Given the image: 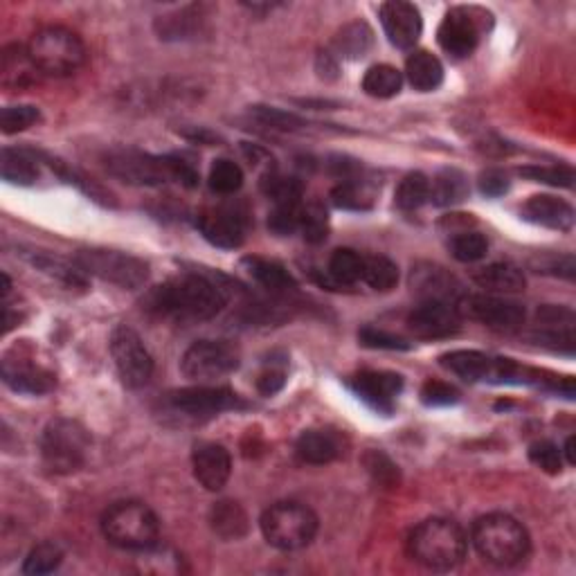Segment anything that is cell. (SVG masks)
Instances as JSON below:
<instances>
[{"instance_id": "d6986e66", "label": "cell", "mask_w": 576, "mask_h": 576, "mask_svg": "<svg viewBox=\"0 0 576 576\" xmlns=\"http://www.w3.org/2000/svg\"><path fill=\"white\" fill-rule=\"evenodd\" d=\"M192 466L198 484L205 486L207 491H221L232 473L230 453L214 441H201L194 446Z\"/></svg>"}, {"instance_id": "5bb4252c", "label": "cell", "mask_w": 576, "mask_h": 576, "mask_svg": "<svg viewBox=\"0 0 576 576\" xmlns=\"http://www.w3.org/2000/svg\"><path fill=\"white\" fill-rule=\"evenodd\" d=\"M171 405L180 412L192 414V417H210V414L246 408V403L241 401V396L237 392L228 390V387H210V385L185 387V390L174 392L171 394Z\"/></svg>"}, {"instance_id": "b9f144b4", "label": "cell", "mask_w": 576, "mask_h": 576, "mask_svg": "<svg viewBox=\"0 0 576 576\" xmlns=\"http://www.w3.org/2000/svg\"><path fill=\"white\" fill-rule=\"evenodd\" d=\"M210 187H212V192L216 194H223V196H228V194H234V192H239L241 185H243V171L241 167L237 165V162H232V160H216L212 169H210Z\"/></svg>"}, {"instance_id": "52a82bcc", "label": "cell", "mask_w": 576, "mask_h": 576, "mask_svg": "<svg viewBox=\"0 0 576 576\" xmlns=\"http://www.w3.org/2000/svg\"><path fill=\"white\" fill-rule=\"evenodd\" d=\"M90 446L88 430L79 421L59 417L50 421L41 437L43 466L54 475H70L86 462Z\"/></svg>"}, {"instance_id": "ffe728a7", "label": "cell", "mask_w": 576, "mask_h": 576, "mask_svg": "<svg viewBox=\"0 0 576 576\" xmlns=\"http://www.w3.org/2000/svg\"><path fill=\"white\" fill-rule=\"evenodd\" d=\"M347 450V439L340 435L338 430H306L300 435L295 444V453L302 459L304 464L313 466H324L331 464L345 455Z\"/></svg>"}, {"instance_id": "603a6c76", "label": "cell", "mask_w": 576, "mask_h": 576, "mask_svg": "<svg viewBox=\"0 0 576 576\" xmlns=\"http://www.w3.org/2000/svg\"><path fill=\"white\" fill-rule=\"evenodd\" d=\"M41 70L34 66L30 52L23 45H9L0 54V84L7 90H23L39 81Z\"/></svg>"}, {"instance_id": "484cf974", "label": "cell", "mask_w": 576, "mask_h": 576, "mask_svg": "<svg viewBox=\"0 0 576 576\" xmlns=\"http://www.w3.org/2000/svg\"><path fill=\"white\" fill-rule=\"evenodd\" d=\"M0 174L12 185H34L41 176L39 156L25 149H3Z\"/></svg>"}, {"instance_id": "1f68e13d", "label": "cell", "mask_w": 576, "mask_h": 576, "mask_svg": "<svg viewBox=\"0 0 576 576\" xmlns=\"http://www.w3.org/2000/svg\"><path fill=\"white\" fill-rule=\"evenodd\" d=\"M401 86H403L401 72L392 66H385V63L369 68L363 79V90L369 97L376 99H390L394 95H399Z\"/></svg>"}, {"instance_id": "7bdbcfd3", "label": "cell", "mask_w": 576, "mask_h": 576, "mask_svg": "<svg viewBox=\"0 0 576 576\" xmlns=\"http://www.w3.org/2000/svg\"><path fill=\"white\" fill-rule=\"evenodd\" d=\"M450 252L462 264H475L486 257L489 252V241L480 232H459L457 237L450 241Z\"/></svg>"}, {"instance_id": "44dd1931", "label": "cell", "mask_w": 576, "mask_h": 576, "mask_svg": "<svg viewBox=\"0 0 576 576\" xmlns=\"http://www.w3.org/2000/svg\"><path fill=\"white\" fill-rule=\"evenodd\" d=\"M354 392L381 412H392L394 399L403 390V378L392 372H363L351 381Z\"/></svg>"}, {"instance_id": "f5cc1de1", "label": "cell", "mask_w": 576, "mask_h": 576, "mask_svg": "<svg viewBox=\"0 0 576 576\" xmlns=\"http://www.w3.org/2000/svg\"><path fill=\"white\" fill-rule=\"evenodd\" d=\"M171 180H176L183 187H196L198 185V171L194 169L192 162H187L183 156H165Z\"/></svg>"}, {"instance_id": "9c48e42d", "label": "cell", "mask_w": 576, "mask_h": 576, "mask_svg": "<svg viewBox=\"0 0 576 576\" xmlns=\"http://www.w3.org/2000/svg\"><path fill=\"white\" fill-rule=\"evenodd\" d=\"M241 356L237 347L223 340H198L189 347L183 360H180V369L187 378L198 383L216 381L232 374L239 367Z\"/></svg>"}, {"instance_id": "f35d334b", "label": "cell", "mask_w": 576, "mask_h": 576, "mask_svg": "<svg viewBox=\"0 0 576 576\" xmlns=\"http://www.w3.org/2000/svg\"><path fill=\"white\" fill-rule=\"evenodd\" d=\"M63 561V549L57 543H41L36 545L30 554H27L25 563H23V572L25 574H34V576H41V574H50L57 570Z\"/></svg>"}, {"instance_id": "8992f818", "label": "cell", "mask_w": 576, "mask_h": 576, "mask_svg": "<svg viewBox=\"0 0 576 576\" xmlns=\"http://www.w3.org/2000/svg\"><path fill=\"white\" fill-rule=\"evenodd\" d=\"M261 534L270 547L297 552L313 543L318 534V516L300 502H277L261 516Z\"/></svg>"}, {"instance_id": "7402d4cb", "label": "cell", "mask_w": 576, "mask_h": 576, "mask_svg": "<svg viewBox=\"0 0 576 576\" xmlns=\"http://www.w3.org/2000/svg\"><path fill=\"white\" fill-rule=\"evenodd\" d=\"M522 216H525V219L531 223L543 225V228L558 230V232L572 230L574 219H576L574 207L570 203L563 201V198H556L549 194L531 196L529 201L522 205Z\"/></svg>"}, {"instance_id": "f6af8a7d", "label": "cell", "mask_w": 576, "mask_h": 576, "mask_svg": "<svg viewBox=\"0 0 576 576\" xmlns=\"http://www.w3.org/2000/svg\"><path fill=\"white\" fill-rule=\"evenodd\" d=\"M250 115L255 117L257 122L268 126V129H277V131H297L306 124L300 115H295L291 111H282V108H275V106H252Z\"/></svg>"}, {"instance_id": "d6a6232c", "label": "cell", "mask_w": 576, "mask_h": 576, "mask_svg": "<svg viewBox=\"0 0 576 576\" xmlns=\"http://www.w3.org/2000/svg\"><path fill=\"white\" fill-rule=\"evenodd\" d=\"M365 270V257H360L356 250L351 248H340L331 255L329 259V277L336 284L351 286L363 279Z\"/></svg>"}, {"instance_id": "60d3db41", "label": "cell", "mask_w": 576, "mask_h": 576, "mask_svg": "<svg viewBox=\"0 0 576 576\" xmlns=\"http://www.w3.org/2000/svg\"><path fill=\"white\" fill-rule=\"evenodd\" d=\"M300 232L309 243H322L329 237V216L318 201L302 205Z\"/></svg>"}, {"instance_id": "11a10c76", "label": "cell", "mask_w": 576, "mask_h": 576, "mask_svg": "<svg viewBox=\"0 0 576 576\" xmlns=\"http://www.w3.org/2000/svg\"><path fill=\"white\" fill-rule=\"evenodd\" d=\"M286 385V374L282 369H266L264 374L257 378V390L264 396L277 394Z\"/></svg>"}, {"instance_id": "681fc988", "label": "cell", "mask_w": 576, "mask_h": 576, "mask_svg": "<svg viewBox=\"0 0 576 576\" xmlns=\"http://www.w3.org/2000/svg\"><path fill=\"white\" fill-rule=\"evenodd\" d=\"M363 462L378 484L394 486L396 482H399V468L392 464V459L387 455L378 453V450H369Z\"/></svg>"}, {"instance_id": "4fadbf2b", "label": "cell", "mask_w": 576, "mask_h": 576, "mask_svg": "<svg viewBox=\"0 0 576 576\" xmlns=\"http://www.w3.org/2000/svg\"><path fill=\"white\" fill-rule=\"evenodd\" d=\"M480 32L482 30L480 25H477L475 9L453 7L439 25L437 41L441 50L450 54L453 59H466L471 57L477 43H480Z\"/></svg>"}, {"instance_id": "4dcf8cb0", "label": "cell", "mask_w": 576, "mask_h": 576, "mask_svg": "<svg viewBox=\"0 0 576 576\" xmlns=\"http://www.w3.org/2000/svg\"><path fill=\"white\" fill-rule=\"evenodd\" d=\"M372 45H374V32L372 27L363 21L345 25L336 34V39H333V50H336V54L342 59L365 57Z\"/></svg>"}, {"instance_id": "7a4b0ae2", "label": "cell", "mask_w": 576, "mask_h": 576, "mask_svg": "<svg viewBox=\"0 0 576 576\" xmlns=\"http://www.w3.org/2000/svg\"><path fill=\"white\" fill-rule=\"evenodd\" d=\"M468 540L464 531L446 518H430L412 529L408 552L419 565L432 572H448L462 565Z\"/></svg>"}, {"instance_id": "cb8c5ba5", "label": "cell", "mask_w": 576, "mask_h": 576, "mask_svg": "<svg viewBox=\"0 0 576 576\" xmlns=\"http://www.w3.org/2000/svg\"><path fill=\"white\" fill-rule=\"evenodd\" d=\"M210 527L223 540H241L248 536L250 518L239 502L223 500L210 509Z\"/></svg>"}, {"instance_id": "816d5d0a", "label": "cell", "mask_w": 576, "mask_h": 576, "mask_svg": "<svg viewBox=\"0 0 576 576\" xmlns=\"http://www.w3.org/2000/svg\"><path fill=\"white\" fill-rule=\"evenodd\" d=\"M421 401L426 405H450L459 401V392L444 381H428L421 387Z\"/></svg>"}, {"instance_id": "277c9868", "label": "cell", "mask_w": 576, "mask_h": 576, "mask_svg": "<svg viewBox=\"0 0 576 576\" xmlns=\"http://www.w3.org/2000/svg\"><path fill=\"white\" fill-rule=\"evenodd\" d=\"M27 52L41 75L52 77L75 75L88 59L86 43L81 41V36L61 25H48L34 32L27 43Z\"/></svg>"}, {"instance_id": "ab89813d", "label": "cell", "mask_w": 576, "mask_h": 576, "mask_svg": "<svg viewBox=\"0 0 576 576\" xmlns=\"http://www.w3.org/2000/svg\"><path fill=\"white\" fill-rule=\"evenodd\" d=\"M331 201L342 210H367L372 205V194L356 178H347L331 189Z\"/></svg>"}, {"instance_id": "7dc6e473", "label": "cell", "mask_w": 576, "mask_h": 576, "mask_svg": "<svg viewBox=\"0 0 576 576\" xmlns=\"http://www.w3.org/2000/svg\"><path fill=\"white\" fill-rule=\"evenodd\" d=\"M529 459L531 464L549 475L561 473L563 468V450H558V446L552 444V441H536V444H531Z\"/></svg>"}, {"instance_id": "9f6ffc18", "label": "cell", "mask_w": 576, "mask_h": 576, "mask_svg": "<svg viewBox=\"0 0 576 576\" xmlns=\"http://www.w3.org/2000/svg\"><path fill=\"white\" fill-rule=\"evenodd\" d=\"M574 444H576V437L572 435V437H567V441H565V459H567V464L570 466H574V462H576V457H574Z\"/></svg>"}, {"instance_id": "8d00e7d4", "label": "cell", "mask_w": 576, "mask_h": 576, "mask_svg": "<svg viewBox=\"0 0 576 576\" xmlns=\"http://www.w3.org/2000/svg\"><path fill=\"white\" fill-rule=\"evenodd\" d=\"M198 27H201V16L194 12V7L183 9L174 16H160L156 21L160 39H189Z\"/></svg>"}, {"instance_id": "83f0119b", "label": "cell", "mask_w": 576, "mask_h": 576, "mask_svg": "<svg viewBox=\"0 0 576 576\" xmlns=\"http://www.w3.org/2000/svg\"><path fill=\"white\" fill-rule=\"evenodd\" d=\"M405 75H408V81L414 90L430 93V90H437L441 81H444V66H441V61L435 54L419 50L405 63Z\"/></svg>"}, {"instance_id": "ac0fdd59", "label": "cell", "mask_w": 576, "mask_h": 576, "mask_svg": "<svg viewBox=\"0 0 576 576\" xmlns=\"http://www.w3.org/2000/svg\"><path fill=\"white\" fill-rule=\"evenodd\" d=\"M196 225L212 246L223 250L239 248L243 239H246L243 219L237 212L230 210V207H212V210H203L198 214Z\"/></svg>"}, {"instance_id": "c3c4849f", "label": "cell", "mask_w": 576, "mask_h": 576, "mask_svg": "<svg viewBox=\"0 0 576 576\" xmlns=\"http://www.w3.org/2000/svg\"><path fill=\"white\" fill-rule=\"evenodd\" d=\"M518 174L534 180V183H545L554 187L570 189L574 185V171L570 167H522Z\"/></svg>"}, {"instance_id": "30bf717a", "label": "cell", "mask_w": 576, "mask_h": 576, "mask_svg": "<svg viewBox=\"0 0 576 576\" xmlns=\"http://www.w3.org/2000/svg\"><path fill=\"white\" fill-rule=\"evenodd\" d=\"M111 354L122 383L138 390L149 383L153 374V358L142 338L131 327H117L111 336Z\"/></svg>"}, {"instance_id": "d4e9b609", "label": "cell", "mask_w": 576, "mask_h": 576, "mask_svg": "<svg viewBox=\"0 0 576 576\" xmlns=\"http://www.w3.org/2000/svg\"><path fill=\"white\" fill-rule=\"evenodd\" d=\"M439 360L448 372L464 378V381L468 383H480V381H489L491 378L493 358L482 354V351L457 349V351H450V354H444Z\"/></svg>"}, {"instance_id": "ba28073f", "label": "cell", "mask_w": 576, "mask_h": 576, "mask_svg": "<svg viewBox=\"0 0 576 576\" xmlns=\"http://www.w3.org/2000/svg\"><path fill=\"white\" fill-rule=\"evenodd\" d=\"M77 266L86 275H95L120 288H140L149 279V264L129 252L108 248H86L77 252Z\"/></svg>"}, {"instance_id": "ee69618b", "label": "cell", "mask_w": 576, "mask_h": 576, "mask_svg": "<svg viewBox=\"0 0 576 576\" xmlns=\"http://www.w3.org/2000/svg\"><path fill=\"white\" fill-rule=\"evenodd\" d=\"M36 122H41V111L32 104H18V106H5L0 111V129L5 135L21 133L30 129Z\"/></svg>"}, {"instance_id": "db71d44e", "label": "cell", "mask_w": 576, "mask_h": 576, "mask_svg": "<svg viewBox=\"0 0 576 576\" xmlns=\"http://www.w3.org/2000/svg\"><path fill=\"white\" fill-rule=\"evenodd\" d=\"M509 185H511L509 176L500 169H486L484 174L480 176V189H482L484 196L498 198V196L509 192Z\"/></svg>"}, {"instance_id": "8fae6325", "label": "cell", "mask_w": 576, "mask_h": 576, "mask_svg": "<svg viewBox=\"0 0 576 576\" xmlns=\"http://www.w3.org/2000/svg\"><path fill=\"white\" fill-rule=\"evenodd\" d=\"M106 169L129 185L158 187L171 180L167 158L138 149H117L106 156Z\"/></svg>"}, {"instance_id": "f1b7e54d", "label": "cell", "mask_w": 576, "mask_h": 576, "mask_svg": "<svg viewBox=\"0 0 576 576\" xmlns=\"http://www.w3.org/2000/svg\"><path fill=\"white\" fill-rule=\"evenodd\" d=\"M243 264H246L250 277L255 279L259 286L268 288V291L279 293V291H291V288H295V277L288 273L279 261L264 259V257H246L243 259Z\"/></svg>"}, {"instance_id": "bcb514c9", "label": "cell", "mask_w": 576, "mask_h": 576, "mask_svg": "<svg viewBox=\"0 0 576 576\" xmlns=\"http://www.w3.org/2000/svg\"><path fill=\"white\" fill-rule=\"evenodd\" d=\"M300 214L302 203H275L273 212L268 216L270 232L279 234V237H288V234L300 230Z\"/></svg>"}, {"instance_id": "f546056e", "label": "cell", "mask_w": 576, "mask_h": 576, "mask_svg": "<svg viewBox=\"0 0 576 576\" xmlns=\"http://www.w3.org/2000/svg\"><path fill=\"white\" fill-rule=\"evenodd\" d=\"M468 178L457 169H444L439 171L435 180L430 183V201L439 207L457 205L468 198Z\"/></svg>"}, {"instance_id": "4316f807", "label": "cell", "mask_w": 576, "mask_h": 576, "mask_svg": "<svg viewBox=\"0 0 576 576\" xmlns=\"http://www.w3.org/2000/svg\"><path fill=\"white\" fill-rule=\"evenodd\" d=\"M473 282L491 293H520L527 286L522 270L513 264H489L475 270Z\"/></svg>"}, {"instance_id": "3957f363", "label": "cell", "mask_w": 576, "mask_h": 576, "mask_svg": "<svg viewBox=\"0 0 576 576\" xmlns=\"http://www.w3.org/2000/svg\"><path fill=\"white\" fill-rule=\"evenodd\" d=\"M473 545L484 561L498 567H513L529 556L527 529L507 513H489L475 520Z\"/></svg>"}, {"instance_id": "2e32d148", "label": "cell", "mask_w": 576, "mask_h": 576, "mask_svg": "<svg viewBox=\"0 0 576 576\" xmlns=\"http://www.w3.org/2000/svg\"><path fill=\"white\" fill-rule=\"evenodd\" d=\"M0 374H3V381L7 387H12L14 392L21 394H45L54 390V385H57V378H54L50 369L34 363L30 358L12 354H7L3 358V363H0Z\"/></svg>"}, {"instance_id": "5b68a950", "label": "cell", "mask_w": 576, "mask_h": 576, "mask_svg": "<svg viewBox=\"0 0 576 576\" xmlns=\"http://www.w3.org/2000/svg\"><path fill=\"white\" fill-rule=\"evenodd\" d=\"M106 540L129 552H151L158 545L160 525L156 513L142 502H117L102 516Z\"/></svg>"}, {"instance_id": "9a60e30c", "label": "cell", "mask_w": 576, "mask_h": 576, "mask_svg": "<svg viewBox=\"0 0 576 576\" xmlns=\"http://www.w3.org/2000/svg\"><path fill=\"white\" fill-rule=\"evenodd\" d=\"M457 306L448 300H426L410 313L408 327L419 338H448L459 331Z\"/></svg>"}, {"instance_id": "e0dca14e", "label": "cell", "mask_w": 576, "mask_h": 576, "mask_svg": "<svg viewBox=\"0 0 576 576\" xmlns=\"http://www.w3.org/2000/svg\"><path fill=\"white\" fill-rule=\"evenodd\" d=\"M381 23L385 36L394 48L410 50L421 36V14L419 9L405 0H390L381 7Z\"/></svg>"}, {"instance_id": "e575fe53", "label": "cell", "mask_w": 576, "mask_h": 576, "mask_svg": "<svg viewBox=\"0 0 576 576\" xmlns=\"http://www.w3.org/2000/svg\"><path fill=\"white\" fill-rule=\"evenodd\" d=\"M396 205L401 207L405 212L419 210L421 205H426L430 201V180L428 176H423L421 171H414V174H408L401 185L396 187Z\"/></svg>"}, {"instance_id": "d590c367", "label": "cell", "mask_w": 576, "mask_h": 576, "mask_svg": "<svg viewBox=\"0 0 576 576\" xmlns=\"http://www.w3.org/2000/svg\"><path fill=\"white\" fill-rule=\"evenodd\" d=\"M27 259L32 261V266L43 270V273L61 279L63 284L86 286V273L77 266V261H75V266H70L68 261H63L54 255H48V252H34V255H30Z\"/></svg>"}, {"instance_id": "74e56055", "label": "cell", "mask_w": 576, "mask_h": 576, "mask_svg": "<svg viewBox=\"0 0 576 576\" xmlns=\"http://www.w3.org/2000/svg\"><path fill=\"white\" fill-rule=\"evenodd\" d=\"M261 192L268 198H273V203H302L300 180L279 176L277 171H268V174L261 178Z\"/></svg>"}, {"instance_id": "f907efd6", "label": "cell", "mask_w": 576, "mask_h": 576, "mask_svg": "<svg viewBox=\"0 0 576 576\" xmlns=\"http://www.w3.org/2000/svg\"><path fill=\"white\" fill-rule=\"evenodd\" d=\"M358 338L369 349H390V351L410 349V345L403 338L394 336V333H387L383 329H374V327H365L358 333Z\"/></svg>"}, {"instance_id": "7c38bea8", "label": "cell", "mask_w": 576, "mask_h": 576, "mask_svg": "<svg viewBox=\"0 0 576 576\" xmlns=\"http://www.w3.org/2000/svg\"><path fill=\"white\" fill-rule=\"evenodd\" d=\"M459 315L475 320L495 331H518L525 324V306L498 295H464L457 304Z\"/></svg>"}, {"instance_id": "6da1fadb", "label": "cell", "mask_w": 576, "mask_h": 576, "mask_svg": "<svg viewBox=\"0 0 576 576\" xmlns=\"http://www.w3.org/2000/svg\"><path fill=\"white\" fill-rule=\"evenodd\" d=\"M228 295L212 277L185 273L149 295V309L176 320H210L223 311Z\"/></svg>"}, {"instance_id": "836d02e7", "label": "cell", "mask_w": 576, "mask_h": 576, "mask_svg": "<svg viewBox=\"0 0 576 576\" xmlns=\"http://www.w3.org/2000/svg\"><path fill=\"white\" fill-rule=\"evenodd\" d=\"M363 282H367L374 291L387 293L399 284V266L394 264L390 257L372 255L365 257V270H363Z\"/></svg>"}]
</instances>
